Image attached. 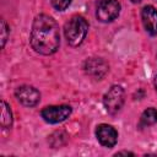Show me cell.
Returning a JSON list of instances; mask_svg holds the SVG:
<instances>
[{"label":"cell","mask_w":157,"mask_h":157,"mask_svg":"<svg viewBox=\"0 0 157 157\" xmlns=\"http://www.w3.org/2000/svg\"><path fill=\"white\" fill-rule=\"evenodd\" d=\"M60 44L59 26L55 20L48 15H38L32 25L31 45L43 55L55 53Z\"/></svg>","instance_id":"obj_1"},{"label":"cell","mask_w":157,"mask_h":157,"mask_svg":"<svg viewBox=\"0 0 157 157\" xmlns=\"http://www.w3.org/2000/svg\"><path fill=\"white\" fill-rule=\"evenodd\" d=\"M87 31H88V23L81 16L72 17L69 22H66L64 27L66 40L72 47H77L83 42L87 34Z\"/></svg>","instance_id":"obj_2"},{"label":"cell","mask_w":157,"mask_h":157,"mask_svg":"<svg viewBox=\"0 0 157 157\" xmlns=\"http://www.w3.org/2000/svg\"><path fill=\"white\" fill-rule=\"evenodd\" d=\"M124 97H125V93L120 86L110 87L103 98V104H104L107 112L110 114L118 113L124 104Z\"/></svg>","instance_id":"obj_3"},{"label":"cell","mask_w":157,"mask_h":157,"mask_svg":"<svg viewBox=\"0 0 157 157\" xmlns=\"http://www.w3.org/2000/svg\"><path fill=\"white\" fill-rule=\"evenodd\" d=\"M120 4L117 0H101L97 6V18L102 22H110L118 17Z\"/></svg>","instance_id":"obj_4"},{"label":"cell","mask_w":157,"mask_h":157,"mask_svg":"<svg viewBox=\"0 0 157 157\" xmlns=\"http://www.w3.org/2000/svg\"><path fill=\"white\" fill-rule=\"evenodd\" d=\"M42 118L47 123H60L64 121L69 115L71 114V107L70 105H49L45 107L42 110Z\"/></svg>","instance_id":"obj_5"},{"label":"cell","mask_w":157,"mask_h":157,"mask_svg":"<svg viewBox=\"0 0 157 157\" xmlns=\"http://www.w3.org/2000/svg\"><path fill=\"white\" fill-rule=\"evenodd\" d=\"M17 101L26 107H34L40 101V93L32 86H21L15 91Z\"/></svg>","instance_id":"obj_6"},{"label":"cell","mask_w":157,"mask_h":157,"mask_svg":"<svg viewBox=\"0 0 157 157\" xmlns=\"http://www.w3.org/2000/svg\"><path fill=\"white\" fill-rule=\"evenodd\" d=\"M96 136H97V140L99 141V144L105 147H113L118 140L117 130L112 125H108V124L98 125L97 130H96Z\"/></svg>","instance_id":"obj_7"},{"label":"cell","mask_w":157,"mask_h":157,"mask_svg":"<svg viewBox=\"0 0 157 157\" xmlns=\"http://www.w3.org/2000/svg\"><path fill=\"white\" fill-rule=\"evenodd\" d=\"M83 69L87 75L99 80L108 72V64L101 58H91L85 61Z\"/></svg>","instance_id":"obj_8"},{"label":"cell","mask_w":157,"mask_h":157,"mask_svg":"<svg viewBox=\"0 0 157 157\" xmlns=\"http://www.w3.org/2000/svg\"><path fill=\"white\" fill-rule=\"evenodd\" d=\"M141 17H142L144 27L147 31V33H150L151 36H156L157 34V10L153 6L147 5L142 9Z\"/></svg>","instance_id":"obj_9"},{"label":"cell","mask_w":157,"mask_h":157,"mask_svg":"<svg viewBox=\"0 0 157 157\" xmlns=\"http://www.w3.org/2000/svg\"><path fill=\"white\" fill-rule=\"evenodd\" d=\"M12 125V114L10 107L5 101H1V126L4 129H9Z\"/></svg>","instance_id":"obj_10"},{"label":"cell","mask_w":157,"mask_h":157,"mask_svg":"<svg viewBox=\"0 0 157 157\" xmlns=\"http://www.w3.org/2000/svg\"><path fill=\"white\" fill-rule=\"evenodd\" d=\"M141 123L144 125H153L157 123V110L155 108H147L141 115Z\"/></svg>","instance_id":"obj_11"},{"label":"cell","mask_w":157,"mask_h":157,"mask_svg":"<svg viewBox=\"0 0 157 157\" xmlns=\"http://www.w3.org/2000/svg\"><path fill=\"white\" fill-rule=\"evenodd\" d=\"M70 2H71V0H52L53 7L59 11H64L70 5Z\"/></svg>","instance_id":"obj_12"},{"label":"cell","mask_w":157,"mask_h":157,"mask_svg":"<svg viewBox=\"0 0 157 157\" xmlns=\"http://www.w3.org/2000/svg\"><path fill=\"white\" fill-rule=\"evenodd\" d=\"M9 37V27L5 22V20H1V47L4 48L5 43H6V39Z\"/></svg>","instance_id":"obj_13"},{"label":"cell","mask_w":157,"mask_h":157,"mask_svg":"<svg viewBox=\"0 0 157 157\" xmlns=\"http://www.w3.org/2000/svg\"><path fill=\"white\" fill-rule=\"evenodd\" d=\"M120 155H125V156H132L134 153H131V152H126V151H121V152H118L115 156H120Z\"/></svg>","instance_id":"obj_14"},{"label":"cell","mask_w":157,"mask_h":157,"mask_svg":"<svg viewBox=\"0 0 157 157\" xmlns=\"http://www.w3.org/2000/svg\"><path fill=\"white\" fill-rule=\"evenodd\" d=\"M155 86H156V90H157V76L155 77Z\"/></svg>","instance_id":"obj_15"},{"label":"cell","mask_w":157,"mask_h":157,"mask_svg":"<svg viewBox=\"0 0 157 157\" xmlns=\"http://www.w3.org/2000/svg\"><path fill=\"white\" fill-rule=\"evenodd\" d=\"M131 1H132V2H140L141 0H131Z\"/></svg>","instance_id":"obj_16"}]
</instances>
